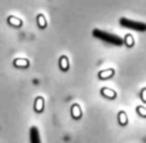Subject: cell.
<instances>
[{
	"label": "cell",
	"mask_w": 146,
	"mask_h": 143,
	"mask_svg": "<svg viewBox=\"0 0 146 143\" xmlns=\"http://www.w3.org/2000/svg\"><path fill=\"white\" fill-rule=\"evenodd\" d=\"M92 34H94V37L99 38L101 41L112 44V46H122L123 44V40L121 37H118L115 34H111V33H106V31H102V30H98V28H94Z\"/></svg>",
	"instance_id": "obj_1"
},
{
	"label": "cell",
	"mask_w": 146,
	"mask_h": 143,
	"mask_svg": "<svg viewBox=\"0 0 146 143\" xmlns=\"http://www.w3.org/2000/svg\"><path fill=\"white\" fill-rule=\"evenodd\" d=\"M119 24L125 28H129V30H133V31H146V24L142 21H136V20H131V19H126V17H122L119 20Z\"/></svg>",
	"instance_id": "obj_2"
},
{
	"label": "cell",
	"mask_w": 146,
	"mask_h": 143,
	"mask_svg": "<svg viewBox=\"0 0 146 143\" xmlns=\"http://www.w3.org/2000/svg\"><path fill=\"white\" fill-rule=\"evenodd\" d=\"M30 143H41L40 139V132L36 126H31L30 128Z\"/></svg>",
	"instance_id": "obj_3"
}]
</instances>
